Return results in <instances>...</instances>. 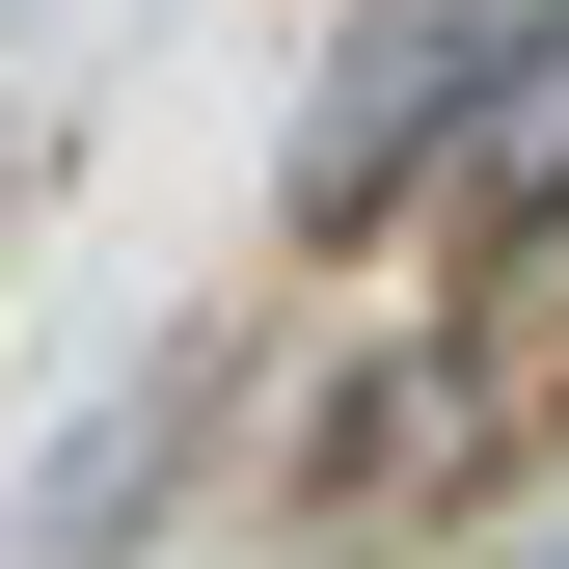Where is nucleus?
<instances>
[{
    "mask_svg": "<svg viewBox=\"0 0 569 569\" xmlns=\"http://www.w3.org/2000/svg\"><path fill=\"white\" fill-rule=\"evenodd\" d=\"M542 28H569V0H352V28H326V82H299V136H271V190H299V218H380V190L435 163V136L516 82Z\"/></svg>",
    "mask_w": 569,
    "mask_h": 569,
    "instance_id": "obj_1",
    "label": "nucleus"
},
{
    "mask_svg": "<svg viewBox=\"0 0 569 569\" xmlns=\"http://www.w3.org/2000/svg\"><path fill=\"white\" fill-rule=\"evenodd\" d=\"M435 163H488V218H569V28H542L516 82H488V109L435 136Z\"/></svg>",
    "mask_w": 569,
    "mask_h": 569,
    "instance_id": "obj_2",
    "label": "nucleus"
},
{
    "mask_svg": "<svg viewBox=\"0 0 569 569\" xmlns=\"http://www.w3.org/2000/svg\"><path fill=\"white\" fill-rule=\"evenodd\" d=\"M516 569H569V516H542V542H516Z\"/></svg>",
    "mask_w": 569,
    "mask_h": 569,
    "instance_id": "obj_3",
    "label": "nucleus"
}]
</instances>
